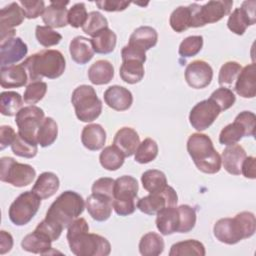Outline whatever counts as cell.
Here are the masks:
<instances>
[{
  "instance_id": "cell-21",
  "label": "cell",
  "mask_w": 256,
  "mask_h": 256,
  "mask_svg": "<svg viewBox=\"0 0 256 256\" xmlns=\"http://www.w3.org/2000/svg\"><path fill=\"white\" fill-rule=\"evenodd\" d=\"M140 144V138L136 130L131 127L120 128L113 139V145L119 149L125 157L135 154Z\"/></svg>"
},
{
  "instance_id": "cell-19",
  "label": "cell",
  "mask_w": 256,
  "mask_h": 256,
  "mask_svg": "<svg viewBox=\"0 0 256 256\" xmlns=\"http://www.w3.org/2000/svg\"><path fill=\"white\" fill-rule=\"evenodd\" d=\"M69 1H50L42 14V20L46 26L51 28H62L68 24V10L66 6Z\"/></svg>"
},
{
  "instance_id": "cell-9",
  "label": "cell",
  "mask_w": 256,
  "mask_h": 256,
  "mask_svg": "<svg viewBox=\"0 0 256 256\" xmlns=\"http://www.w3.org/2000/svg\"><path fill=\"white\" fill-rule=\"evenodd\" d=\"M41 200L32 190L21 193L9 207L8 216L10 221L16 226L28 224L38 212Z\"/></svg>"
},
{
  "instance_id": "cell-38",
  "label": "cell",
  "mask_w": 256,
  "mask_h": 256,
  "mask_svg": "<svg viewBox=\"0 0 256 256\" xmlns=\"http://www.w3.org/2000/svg\"><path fill=\"white\" fill-rule=\"evenodd\" d=\"M58 136V125L51 117H45L37 131V143L45 148L52 145Z\"/></svg>"
},
{
  "instance_id": "cell-4",
  "label": "cell",
  "mask_w": 256,
  "mask_h": 256,
  "mask_svg": "<svg viewBox=\"0 0 256 256\" xmlns=\"http://www.w3.org/2000/svg\"><path fill=\"white\" fill-rule=\"evenodd\" d=\"M84 208L85 201L83 197L75 191L67 190L61 193L50 205L45 219L56 223L64 229L83 213Z\"/></svg>"
},
{
  "instance_id": "cell-15",
  "label": "cell",
  "mask_w": 256,
  "mask_h": 256,
  "mask_svg": "<svg viewBox=\"0 0 256 256\" xmlns=\"http://www.w3.org/2000/svg\"><path fill=\"white\" fill-rule=\"evenodd\" d=\"M184 76L190 87L194 89H203L211 83L213 69L206 61L195 60L187 65Z\"/></svg>"
},
{
  "instance_id": "cell-2",
  "label": "cell",
  "mask_w": 256,
  "mask_h": 256,
  "mask_svg": "<svg viewBox=\"0 0 256 256\" xmlns=\"http://www.w3.org/2000/svg\"><path fill=\"white\" fill-rule=\"evenodd\" d=\"M256 231L255 215L249 211L236 214L233 218H221L213 226L215 238L224 244L233 245L250 238Z\"/></svg>"
},
{
  "instance_id": "cell-24",
  "label": "cell",
  "mask_w": 256,
  "mask_h": 256,
  "mask_svg": "<svg viewBox=\"0 0 256 256\" xmlns=\"http://www.w3.org/2000/svg\"><path fill=\"white\" fill-rule=\"evenodd\" d=\"M69 52L72 60L80 65L88 63L95 53L91 39L84 36H76L71 40L69 44Z\"/></svg>"
},
{
  "instance_id": "cell-35",
  "label": "cell",
  "mask_w": 256,
  "mask_h": 256,
  "mask_svg": "<svg viewBox=\"0 0 256 256\" xmlns=\"http://www.w3.org/2000/svg\"><path fill=\"white\" fill-rule=\"evenodd\" d=\"M206 254L204 245L195 239H188L174 243L169 251V256H204Z\"/></svg>"
},
{
  "instance_id": "cell-34",
  "label": "cell",
  "mask_w": 256,
  "mask_h": 256,
  "mask_svg": "<svg viewBox=\"0 0 256 256\" xmlns=\"http://www.w3.org/2000/svg\"><path fill=\"white\" fill-rule=\"evenodd\" d=\"M91 42L96 53L109 54L115 49L117 36L113 30L110 28H105L92 37Z\"/></svg>"
},
{
  "instance_id": "cell-39",
  "label": "cell",
  "mask_w": 256,
  "mask_h": 256,
  "mask_svg": "<svg viewBox=\"0 0 256 256\" xmlns=\"http://www.w3.org/2000/svg\"><path fill=\"white\" fill-rule=\"evenodd\" d=\"M124 159L125 156L123 153L114 145L105 147L99 155L101 166L108 171L118 170L124 164Z\"/></svg>"
},
{
  "instance_id": "cell-32",
  "label": "cell",
  "mask_w": 256,
  "mask_h": 256,
  "mask_svg": "<svg viewBox=\"0 0 256 256\" xmlns=\"http://www.w3.org/2000/svg\"><path fill=\"white\" fill-rule=\"evenodd\" d=\"M145 74L144 63L137 59H125L122 60V64L119 69V75L121 79L128 84L139 83Z\"/></svg>"
},
{
  "instance_id": "cell-8",
  "label": "cell",
  "mask_w": 256,
  "mask_h": 256,
  "mask_svg": "<svg viewBox=\"0 0 256 256\" xmlns=\"http://www.w3.org/2000/svg\"><path fill=\"white\" fill-rule=\"evenodd\" d=\"M0 164V180L14 187L28 186L36 176V171L31 165L19 163L12 157H2Z\"/></svg>"
},
{
  "instance_id": "cell-46",
  "label": "cell",
  "mask_w": 256,
  "mask_h": 256,
  "mask_svg": "<svg viewBox=\"0 0 256 256\" xmlns=\"http://www.w3.org/2000/svg\"><path fill=\"white\" fill-rule=\"evenodd\" d=\"M203 47V37L201 35H192L186 37L179 45L178 53L183 58H189L197 55Z\"/></svg>"
},
{
  "instance_id": "cell-27",
  "label": "cell",
  "mask_w": 256,
  "mask_h": 256,
  "mask_svg": "<svg viewBox=\"0 0 256 256\" xmlns=\"http://www.w3.org/2000/svg\"><path fill=\"white\" fill-rule=\"evenodd\" d=\"M158 41L157 31L150 26H140L136 28L129 37L128 45L147 51L154 47Z\"/></svg>"
},
{
  "instance_id": "cell-10",
  "label": "cell",
  "mask_w": 256,
  "mask_h": 256,
  "mask_svg": "<svg viewBox=\"0 0 256 256\" xmlns=\"http://www.w3.org/2000/svg\"><path fill=\"white\" fill-rule=\"evenodd\" d=\"M45 118L43 109L35 105L23 107L15 116L18 134L30 141L37 142V131Z\"/></svg>"
},
{
  "instance_id": "cell-3",
  "label": "cell",
  "mask_w": 256,
  "mask_h": 256,
  "mask_svg": "<svg viewBox=\"0 0 256 256\" xmlns=\"http://www.w3.org/2000/svg\"><path fill=\"white\" fill-rule=\"evenodd\" d=\"M187 151L195 166L203 173L215 174L221 169V156L213 146L210 137L193 133L187 140Z\"/></svg>"
},
{
  "instance_id": "cell-56",
  "label": "cell",
  "mask_w": 256,
  "mask_h": 256,
  "mask_svg": "<svg viewBox=\"0 0 256 256\" xmlns=\"http://www.w3.org/2000/svg\"><path fill=\"white\" fill-rule=\"evenodd\" d=\"M96 6L107 12H119L125 10L130 2L128 1H120V0H102L95 2Z\"/></svg>"
},
{
  "instance_id": "cell-29",
  "label": "cell",
  "mask_w": 256,
  "mask_h": 256,
  "mask_svg": "<svg viewBox=\"0 0 256 256\" xmlns=\"http://www.w3.org/2000/svg\"><path fill=\"white\" fill-rule=\"evenodd\" d=\"M60 181L58 176L53 172H43L41 173L35 184L32 187V192H34L39 198L48 199L52 197L59 189Z\"/></svg>"
},
{
  "instance_id": "cell-47",
  "label": "cell",
  "mask_w": 256,
  "mask_h": 256,
  "mask_svg": "<svg viewBox=\"0 0 256 256\" xmlns=\"http://www.w3.org/2000/svg\"><path fill=\"white\" fill-rule=\"evenodd\" d=\"M35 36L38 43L44 47L55 46L62 40V35L48 26H36Z\"/></svg>"
},
{
  "instance_id": "cell-33",
  "label": "cell",
  "mask_w": 256,
  "mask_h": 256,
  "mask_svg": "<svg viewBox=\"0 0 256 256\" xmlns=\"http://www.w3.org/2000/svg\"><path fill=\"white\" fill-rule=\"evenodd\" d=\"M139 252L143 256H158L165 248L164 239L155 232L144 234L139 241Z\"/></svg>"
},
{
  "instance_id": "cell-49",
  "label": "cell",
  "mask_w": 256,
  "mask_h": 256,
  "mask_svg": "<svg viewBox=\"0 0 256 256\" xmlns=\"http://www.w3.org/2000/svg\"><path fill=\"white\" fill-rule=\"evenodd\" d=\"M241 69L242 66L236 61H228L224 63L219 71L218 83L220 85H232L236 81Z\"/></svg>"
},
{
  "instance_id": "cell-16",
  "label": "cell",
  "mask_w": 256,
  "mask_h": 256,
  "mask_svg": "<svg viewBox=\"0 0 256 256\" xmlns=\"http://www.w3.org/2000/svg\"><path fill=\"white\" fill-rule=\"evenodd\" d=\"M28 52L27 44L20 37H13L0 43L1 67L14 65L21 61Z\"/></svg>"
},
{
  "instance_id": "cell-57",
  "label": "cell",
  "mask_w": 256,
  "mask_h": 256,
  "mask_svg": "<svg viewBox=\"0 0 256 256\" xmlns=\"http://www.w3.org/2000/svg\"><path fill=\"white\" fill-rule=\"evenodd\" d=\"M16 134L17 133L11 126L2 125L0 127V150H4L8 146H11Z\"/></svg>"
},
{
  "instance_id": "cell-36",
  "label": "cell",
  "mask_w": 256,
  "mask_h": 256,
  "mask_svg": "<svg viewBox=\"0 0 256 256\" xmlns=\"http://www.w3.org/2000/svg\"><path fill=\"white\" fill-rule=\"evenodd\" d=\"M141 183L143 188L149 193L160 192L168 185L166 175L157 169L145 171L141 176Z\"/></svg>"
},
{
  "instance_id": "cell-5",
  "label": "cell",
  "mask_w": 256,
  "mask_h": 256,
  "mask_svg": "<svg viewBox=\"0 0 256 256\" xmlns=\"http://www.w3.org/2000/svg\"><path fill=\"white\" fill-rule=\"evenodd\" d=\"M71 103L75 109L76 117L82 122H92L102 112V101L90 85L83 84L76 87L71 95Z\"/></svg>"
},
{
  "instance_id": "cell-45",
  "label": "cell",
  "mask_w": 256,
  "mask_h": 256,
  "mask_svg": "<svg viewBox=\"0 0 256 256\" xmlns=\"http://www.w3.org/2000/svg\"><path fill=\"white\" fill-rule=\"evenodd\" d=\"M179 212V227L178 233H188L190 232L196 224V211L193 207L182 204L177 207Z\"/></svg>"
},
{
  "instance_id": "cell-25",
  "label": "cell",
  "mask_w": 256,
  "mask_h": 256,
  "mask_svg": "<svg viewBox=\"0 0 256 256\" xmlns=\"http://www.w3.org/2000/svg\"><path fill=\"white\" fill-rule=\"evenodd\" d=\"M156 227L162 235H171L178 231L179 212L177 206H168L156 214Z\"/></svg>"
},
{
  "instance_id": "cell-50",
  "label": "cell",
  "mask_w": 256,
  "mask_h": 256,
  "mask_svg": "<svg viewBox=\"0 0 256 256\" xmlns=\"http://www.w3.org/2000/svg\"><path fill=\"white\" fill-rule=\"evenodd\" d=\"M47 92V84L43 81L29 83L24 91L23 100L26 104L33 105L43 99Z\"/></svg>"
},
{
  "instance_id": "cell-1",
  "label": "cell",
  "mask_w": 256,
  "mask_h": 256,
  "mask_svg": "<svg viewBox=\"0 0 256 256\" xmlns=\"http://www.w3.org/2000/svg\"><path fill=\"white\" fill-rule=\"evenodd\" d=\"M28 75L30 83L48 79L59 78L65 71L66 61L63 54L55 49H44L32 54L21 63Z\"/></svg>"
},
{
  "instance_id": "cell-41",
  "label": "cell",
  "mask_w": 256,
  "mask_h": 256,
  "mask_svg": "<svg viewBox=\"0 0 256 256\" xmlns=\"http://www.w3.org/2000/svg\"><path fill=\"white\" fill-rule=\"evenodd\" d=\"M158 145L152 138H145L138 146L135 152V161L140 164H147L153 160L158 155Z\"/></svg>"
},
{
  "instance_id": "cell-59",
  "label": "cell",
  "mask_w": 256,
  "mask_h": 256,
  "mask_svg": "<svg viewBox=\"0 0 256 256\" xmlns=\"http://www.w3.org/2000/svg\"><path fill=\"white\" fill-rule=\"evenodd\" d=\"M121 57L122 60L125 59H137L143 63H145L146 61V53L145 51L138 49L136 47L130 46V45H126L122 48L121 50Z\"/></svg>"
},
{
  "instance_id": "cell-55",
  "label": "cell",
  "mask_w": 256,
  "mask_h": 256,
  "mask_svg": "<svg viewBox=\"0 0 256 256\" xmlns=\"http://www.w3.org/2000/svg\"><path fill=\"white\" fill-rule=\"evenodd\" d=\"M37 231L43 233L44 235H46L52 242L56 241L59 239L62 231H63V228L59 225H57L56 223L54 222H51L47 219H44L42 220L35 228Z\"/></svg>"
},
{
  "instance_id": "cell-42",
  "label": "cell",
  "mask_w": 256,
  "mask_h": 256,
  "mask_svg": "<svg viewBox=\"0 0 256 256\" xmlns=\"http://www.w3.org/2000/svg\"><path fill=\"white\" fill-rule=\"evenodd\" d=\"M243 137H245V131L243 127L234 120L232 123L226 125L221 130L219 134V142L222 145L230 146L237 144Z\"/></svg>"
},
{
  "instance_id": "cell-22",
  "label": "cell",
  "mask_w": 256,
  "mask_h": 256,
  "mask_svg": "<svg viewBox=\"0 0 256 256\" xmlns=\"http://www.w3.org/2000/svg\"><path fill=\"white\" fill-rule=\"evenodd\" d=\"M112 202L113 201L108 198L91 193L85 201V207L94 220L103 222L108 220L111 216L113 209Z\"/></svg>"
},
{
  "instance_id": "cell-7",
  "label": "cell",
  "mask_w": 256,
  "mask_h": 256,
  "mask_svg": "<svg viewBox=\"0 0 256 256\" xmlns=\"http://www.w3.org/2000/svg\"><path fill=\"white\" fill-rule=\"evenodd\" d=\"M70 251L76 256H107L111 252L110 242L103 236L89 231L68 237Z\"/></svg>"
},
{
  "instance_id": "cell-61",
  "label": "cell",
  "mask_w": 256,
  "mask_h": 256,
  "mask_svg": "<svg viewBox=\"0 0 256 256\" xmlns=\"http://www.w3.org/2000/svg\"><path fill=\"white\" fill-rule=\"evenodd\" d=\"M13 247V237L10 233L1 230L0 231V255H4L9 252Z\"/></svg>"
},
{
  "instance_id": "cell-26",
  "label": "cell",
  "mask_w": 256,
  "mask_h": 256,
  "mask_svg": "<svg viewBox=\"0 0 256 256\" xmlns=\"http://www.w3.org/2000/svg\"><path fill=\"white\" fill-rule=\"evenodd\" d=\"M81 142L90 151L100 150L106 142V131L100 124H88L82 130Z\"/></svg>"
},
{
  "instance_id": "cell-44",
  "label": "cell",
  "mask_w": 256,
  "mask_h": 256,
  "mask_svg": "<svg viewBox=\"0 0 256 256\" xmlns=\"http://www.w3.org/2000/svg\"><path fill=\"white\" fill-rule=\"evenodd\" d=\"M105 28H108V21L99 11H91L88 13L87 20L82 26L83 32L91 37H94Z\"/></svg>"
},
{
  "instance_id": "cell-18",
  "label": "cell",
  "mask_w": 256,
  "mask_h": 256,
  "mask_svg": "<svg viewBox=\"0 0 256 256\" xmlns=\"http://www.w3.org/2000/svg\"><path fill=\"white\" fill-rule=\"evenodd\" d=\"M234 89L243 98H254L256 96V66L254 63L241 69L235 81Z\"/></svg>"
},
{
  "instance_id": "cell-53",
  "label": "cell",
  "mask_w": 256,
  "mask_h": 256,
  "mask_svg": "<svg viewBox=\"0 0 256 256\" xmlns=\"http://www.w3.org/2000/svg\"><path fill=\"white\" fill-rule=\"evenodd\" d=\"M27 19H36L44 13L45 3L42 0H21L19 2Z\"/></svg>"
},
{
  "instance_id": "cell-43",
  "label": "cell",
  "mask_w": 256,
  "mask_h": 256,
  "mask_svg": "<svg viewBox=\"0 0 256 256\" xmlns=\"http://www.w3.org/2000/svg\"><path fill=\"white\" fill-rule=\"evenodd\" d=\"M37 144V142L27 140L17 133L11 145V149L16 156L23 158H33L37 155L38 152Z\"/></svg>"
},
{
  "instance_id": "cell-40",
  "label": "cell",
  "mask_w": 256,
  "mask_h": 256,
  "mask_svg": "<svg viewBox=\"0 0 256 256\" xmlns=\"http://www.w3.org/2000/svg\"><path fill=\"white\" fill-rule=\"evenodd\" d=\"M191 15L188 6H179L174 9L169 18V24L171 28L177 32L182 33L190 27Z\"/></svg>"
},
{
  "instance_id": "cell-14",
  "label": "cell",
  "mask_w": 256,
  "mask_h": 256,
  "mask_svg": "<svg viewBox=\"0 0 256 256\" xmlns=\"http://www.w3.org/2000/svg\"><path fill=\"white\" fill-rule=\"evenodd\" d=\"M256 1H244L241 6L234 9L230 13L227 27L230 31L237 35H243L248 26H252L256 22V13H255Z\"/></svg>"
},
{
  "instance_id": "cell-17",
  "label": "cell",
  "mask_w": 256,
  "mask_h": 256,
  "mask_svg": "<svg viewBox=\"0 0 256 256\" xmlns=\"http://www.w3.org/2000/svg\"><path fill=\"white\" fill-rule=\"evenodd\" d=\"M104 101L108 107L116 111H126L133 103L130 90L120 85H112L104 92Z\"/></svg>"
},
{
  "instance_id": "cell-20",
  "label": "cell",
  "mask_w": 256,
  "mask_h": 256,
  "mask_svg": "<svg viewBox=\"0 0 256 256\" xmlns=\"http://www.w3.org/2000/svg\"><path fill=\"white\" fill-rule=\"evenodd\" d=\"M246 151L239 144L227 146L221 155V165L231 175H240L241 166L246 158Z\"/></svg>"
},
{
  "instance_id": "cell-23",
  "label": "cell",
  "mask_w": 256,
  "mask_h": 256,
  "mask_svg": "<svg viewBox=\"0 0 256 256\" xmlns=\"http://www.w3.org/2000/svg\"><path fill=\"white\" fill-rule=\"evenodd\" d=\"M27 72L22 64L1 67L0 84L3 88H19L28 82Z\"/></svg>"
},
{
  "instance_id": "cell-13",
  "label": "cell",
  "mask_w": 256,
  "mask_h": 256,
  "mask_svg": "<svg viewBox=\"0 0 256 256\" xmlns=\"http://www.w3.org/2000/svg\"><path fill=\"white\" fill-rule=\"evenodd\" d=\"M26 18L18 2H12L0 10V43L15 37L14 28L21 25Z\"/></svg>"
},
{
  "instance_id": "cell-31",
  "label": "cell",
  "mask_w": 256,
  "mask_h": 256,
  "mask_svg": "<svg viewBox=\"0 0 256 256\" xmlns=\"http://www.w3.org/2000/svg\"><path fill=\"white\" fill-rule=\"evenodd\" d=\"M114 77V67L108 60H97L88 69V78L94 85L108 84Z\"/></svg>"
},
{
  "instance_id": "cell-30",
  "label": "cell",
  "mask_w": 256,
  "mask_h": 256,
  "mask_svg": "<svg viewBox=\"0 0 256 256\" xmlns=\"http://www.w3.org/2000/svg\"><path fill=\"white\" fill-rule=\"evenodd\" d=\"M51 243L52 241L46 235L35 229L22 239L21 247L23 250L30 253L46 255L50 254V250H52Z\"/></svg>"
},
{
  "instance_id": "cell-51",
  "label": "cell",
  "mask_w": 256,
  "mask_h": 256,
  "mask_svg": "<svg viewBox=\"0 0 256 256\" xmlns=\"http://www.w3.org/2000/svg\"><path fill=\"white\" fill-rule=\"evenodd\" d=\"M88 17L86 6L84 3H76L68 10V24L73 28L82 27Z\"/></svg>"
},
{
  "instance_id": "cell-54",
  "label": "cell",
  "mask_w": 256,
  "mask_h": 256,
  "mask_svg": "<svg viewBox=\"0 0 256 256\" xmlns=\"http://www.w3.org/2000/svg\"><path fill=\"white\" fill-rule=\"evenodd\" d=\"M237 121L245 131V137H254L255 136V124L256 116L251 111H242L234 119Z\"/></svg>"
},
{
  "instance_id": "cell-52",
  "label": "cell",
  "mask_w": 256,
  "mask_h": 256,
  "mask_svg": "<svg viewBox=\"0 0 256 256\" xmlns=\"http://www.w3.org/2000/svg\"><path fill=\"white\" fill-rule=\"evenodd\" d=\"M114 184L115 180L109 177H102L94 181L91 191L95 195L108 198L113 201L114 199Z\"/></svg>"
},
{
  "instance_id": "cell-48",
  "label": "cell",
  "mask_w": 256,
  "mask_h": 256,
  "mask_svg": "<svg viewBox=\"0 0 256 256\" xmlns=\"http://www.w3.org/2000/svg\"><path fill=\"white\" fill-rule=\"evenodd\" d=\"M210 99L220 108L221 112L231 108L235 101L236 96L234 92L227 87H219L210 95Z\"/></svg>"
},
{
  "instance_id": "cell-11",
  "label": "cell",
  "mask_w": 256,
  "mask_h": 256,
  "mask_svg": "<svg viewBox=\"0 0 256 256\" xmlns=\"http://www.w3.org/2000/svg\"><path fill=\"white\" fill-rule=\"evenodd\" d=\"M178 202V195L173 187L167 185L166 188L160 192L149 193L138 199L136 207L144 214L156 215L161 209L168 206H176Z\"/></svg>"
},
{
  "instance_id": "cell-6",
  "label": "cell",
  "mask_w": 256,
  "mask_h": 256,
  "mask_svg": "<svg viewBox=\"0 0 256 256\" xmlns=\"http://www.w3.org/2000/svg\"><path fill=\"white\" fill-rule=\"evenodd\" d=\"M232 6L233 1L230 0H212L204 5L192 3L188 6L191 14L190 27L198 28L206 24L218 22L230 14Z\"/></svg>"
},
{
  "instance_id": "cell-60",
  "label": "cell",
  "mask_w": 256,
  "mask_h": 256,
  "mask_svg": "<svg viewBox=\"0 0 256 256\" xmlns=\"http://www.w3.org/2000/svg\"><path fill=\"white\" fill-rule=\"evenodd\" d=\"M241 174L245 178L255 179L256 178V159L253 156H246L241 166Z\"/></svg>"
},
{
  "instance_id": "cell-58",
  "label": "cell",
  "mask_w": 256,
  "mask_h": 256,
  "mask_svg": "<svg viewBox=\"0 0 256 256\" xmlns=\"http://www.w3.org/2000/svg\"><path fill=\"white\" fill-rule=\"evenodd\" d=\"M113 209L119 216H128L134 213L136 210L135 201H113Z\"/></svg>"
},
{
  "instance_id": "cell-12",
  "label": "cell",
  "mask_w": 256,
  "mask_h": 256,
  "mask_svg": "<svg viewBox=\"0 0 256 256\" xmlns=\"http://www.w3.org/2000/svg\"><path fill=\"white\" fill-rule=\"evenodd\" d=\"M221 113L220 108L209 98L195 104L189 113V122L197 131L209 128Z\"/></svg>"
},
{
  "instance_id": "cell-28",
  "label": "cell",
  "mask_w": 256,
  "mask_h": 256,
  "mask_svg": "<svg viewBox=\"0 0 256 256\" xmlns=\"http://www.w3.org/2000/svg\"><path fill=\"white\" fill-rule=\"evenodd\" d=\"M138 189V182L133 176L123 175L115 180L113 201H135Z\"/></svg>"
},
{
  "instance_id": "cell-37",
  "label": "cell",
  "mask_w": 256,
  "mask_h": 256,
  "mask_svg": "<svg viewBox=\"0 0 256 256\" xmlns=\"http://www.w3.org/2000/svg\"><path fill=\"white\" fill-rule=\"evenodd\" d=\"M23 98L15 91H4L0 94V112L4 116H16L23 108Z\"/></svg>"
}]
</instances>
